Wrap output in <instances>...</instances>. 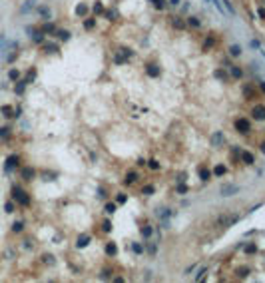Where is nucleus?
I'll list each match as a JSON object with an SVG mask.
<instances>
[{
    "label": "nucleus",
    "mask_w": 265,
    "mask_h": 283,
    "mask_svg": "<svg viewBox=\"0 0 265 283\" xmlns=\"http://www.w3.org/2000/svg\"><path fill=\"white\" fill-rule=\"evenodd\" d=\"M12 197H14V200L18 201L20 205H28V204H30V197H28V193L24 192V189H20L18 185H14V188H12Z\"/></svg>",
    "instance_id": "nucleus-1"
},
{
    "label": "nucleus",
    "mask_w": 265,
    "mask_h": 283,
    "mask_svg": "<svg viewBox=\"0 0 265 283\" xmlns=\"http://www.w3.org/2000/svg\"><path fill=\"white\" fill-rule=\"evenodd\" d=\"M235 130H237L239 134H247L251 130L249 120H247V118H237V120H235Z\"/></svg>",
    "instance_id": "nucleus-2"
},
{
    "label": "nucleus",
    "mask_w": 265,
    "mask_h": 283,
    "mask_svg": "<svg viewBox=\"0 0 265 283\" xmlns=\"http://www.w3.org/2000/svg\"><path fill=\"white\" fill-rule=\"evenodd\" d=\"M237 192H239V185H233V184H225V185H221V189H219V196H221V197H229V196H235Z\"/></svg>",
    "instance_id": "nucleus-3"
},
{
    "label": "nucleus",
    "mask_w": 265,
    "mask_h": 283,
    "mask_svg": "<svg viewBox=\"0 0 265 283\" xmlns=\"http://www.w3.org/2000/svg\"><path fill=\"white\" fill-rule=\"evenodd\" d=\"M237 219H239L237 215H219V217H217V221H219L223 227H229V225H233Z\"/></svg>",
    "instance_id": "nucleus-4"
},
{
    "label": "nucleus",
    "mask_w": 265,
    "mask_h": 283,
    "mask_svg": "<svg viewBox=\"0 0 265 283\" xmlns=\"http://www.w3.org/2000/svg\"><path fill=\"white\" fill-rule=\"evenodd\" d=\"M251 114H253V120H265V106H263V104H257V106H253Z\"/></svg>",
    "instance_id": "nucleus-5"
},
{
    "label": "nucleus",
    "mask_w": 265,
    "mask_h": 283,
    "mask_svg": "<svg viewBox=\"0 0 265 283\" xmlns=\"http://www.w3.org/2000/svg\"><path fill=\"white\" fill-rule=\"evenodd\" d=\"M18 166V156H8L6 160V166H4V170H6V174H10L14 168Z\"/></svg>",
    "instance_id": "nucleus-6"
},
{
    "label": "nucleus",
    "mask_w": 265,
    "mask_h": 283,
    "mask_svg": "<svg viewBox=\"0 0 265 283\" xmlns=\"http://www.w3.org/2000/svg\"><path fill=\"white\" fill-rule=\"evenodd\" d=\"M90 241H92V237H90V235H80V237H78V241H76V247H86Z\"/></svg>",
    "instance_id": "nucleus-7"
},
{
    "label": "nucleus",
    "mask_w": 265,
    "mask_h": 283,
    "mask_svg": "<svg viewBox=\"0 0 265 283\" xmlns=\"http://www.w3.org/2000/svg\"><path fill=\"white\" fill-rule=\"evenodd\" d=\"M34 6H36V0H26V2L22 4V8H20V12H22V14L24 12H30Z\"/></svg>",
    "instance_id": "nucleus-8"
},
{
    "label": "nucleus",
    "mask_w": 265,
    "mask_h": 283,
    "mask_svg": "<svg viewBox=\"0 0 265 283\" xmlns=\"http://www.w3.org/2000/svg\"><path fill=\"white\" fill-rule=\"evenodd\" d=\"M106 253H108V255H110V257H116V253H118V247H116V243H106Z\"/></svg>",
    "instance_id": "nucleus-9"
},
{
    "label": "nucleus",
    "mask_w": 265,
    "mask_h": 283,
    "mask_svg": "<svg viewBox=\"0 0 265 283\" xmlns=\"http://www.w3.org/2000/svg\"><path fill=\"white\" fill-rule=\"evenodd\" d=\"M211 144H213V146H221V144H223V134H221V132L213 134V136H211Z\"/></svg>",
    "instance_id": "nucleus-10"
},
{
    "label": "nucleus",
    "mask_w": 265,
    "mask_h": 283,
    "mask_svg": "<svg viewBox=\"0 0 265 283\" xmlns=\"http://www.w3.org/2000/svg\"><path fill=\"white\" fill-rule=\"evenodd\" d=\"M241 160H243V164H249V166L255 162L253 154H249V152H243V154H241Z\"/></svg>",
    "instance_id": "nucleus-11"
},
{
    "label": "nucleus",
    "mask_w": 265,
    "mask_h": 283,
    "mask_svg": "<svg viewBox=\"0 0 265 283\" xmlns=\"http://www.w3.org/2000/svg\"><path fill=\"white\" fill-rule=\"evenodd\" d=\"M38 12L44 16V20H50V18H52V14H50V8H48V6H38Z\"/></svg>",
    "instance_id": "nucleus-12"
},
{
    "label": "nucleus",
    "mask_w": 265,
    "mask_h": 283,
    "mask_svg": "<svg viewBox=\"0 0 265 283\" xmlns=\"http://www.w3.org/2000/svg\"><path fill=\"white\" fill-rule=\"evenodd\" d=\"M76 14H78V16H86V14H88V4H78V8H76Z\"/></svg>",
    "instance_id": "nucleus-13"
},
{
    "label": "nucleus",
    "mask_w": 265,
    "mask_h": 283,
    "mask_svg": "<svg viewBox=\"0 0 265 283\" xmlns=\"http://www.w3.org/2000/svg\"><path fill=\"white\" fill-rule=\"evenodd\" d=\"M22 176H24V180H32V177H34V170H32V168H24Z\"/></svg>",
    "instance_id": "nucleus-14"
},
{
    "label": "nucleus",
    "mask_w": 265,
    "mask_h": 283,
    "mask_svg": "<svg viewBox=\"0 0 265 283\" xmlns=\"http://www.w3.org/2000/svg\"><path fill=\"white\" fill-rule=\"evenodd\" d=\"M151 233H154V227H151V225H144V227H142V235H144V237H150Z\"/></svg>",
    "instance_id": "nucleus-15"
},
{
    "label": "nucleus",
    "mask_w": 265,
    "mask_h": 283,
    "mask_svg": "<svg viewBox=\"0 0 265 283\" xmlns=\"http://www.w3.org/2000/svg\"><path fill=\"white\" fill-rule=\"evenodd\" d=\"M155 192V188H154V185H144V188H142V193H144V196H151V193H154Z\"/></svg>",
    "instance_id": "nucleus-16"
},
{
    "label": "nucleus",
    "mask_w": 265,
    "mask_h": 283,
    "mask_svg": "<svg viewBox=\"0 0 265 283\" xmlns=\"http://www.w3.org/2000/svg\"><path fill=\"white\" fill-rule=\"evenodd\" d=\"M209 176H211V174H209L207 168H201V170H199V177H201L203 181H207V180H209Z\"/></svg>",
    "instance_id": "nucleus-17"
},
{
    "label": "nucleus",
    "mask_w": 265,
    "mask_h": 283,
    "mask_svg": "<svg viewBox=\"0 0 265 283\" xmlns=\"http://www.w3.org/2000/svg\"><path fill=\"white\" fill-rule=\"evenodd\" d=\"M229 54H231V56H239V54H241V48H239L237 44L229 46Z\"/></svg>",
    "instance_id": "nucleus-18"
},
{
    "label": "nucleus",
    "mask_w": 265,
    "mask_h": 283,
    "mask_svg": "<svg viewBox=\"0 0 265 283\" xmlns=\"http://www.w3.org/2000/svg\"><path fill=\"white\" fill-rule=\"evenodd\" d=\"M148 74H150V76H158V74H159V68H158L155 64H150V66H148Z\"/></svg>",
    "instance_id": "nucleus-19"
},
{
    "label": "nucleus",
    "mask_w": 265,
    "mask_h": 283,
    "mask_svg": "<svg viewBox=\"0 0 265 283\" xmlns=\"http://www.w3.org/2000/svg\"><path fill=\"white\" fill-rule=\"evenodd\" d=\"M24 88H26V80H20V82L16 84V94H22Z\"/></svg>",
    "instance_id": "nucleus-20"
},
{
    "label": "nucleus",
    "mask_w": 265,
    "mask_h": 283,
    "mask_svg": "<svg viewBox=\"0 0 265 283\" xmlns=\"http://www.w3.org/2000/svg\"><path fill=\"white\" fill-rule=\"evenodd\" d=\"M136 180H138V174H136V172H130V174H128V180H126V184H134Z\"/></svg>",
    "instance_id": "nucleus-21"
},
{
    "label": "nucleus",
    "mask_w": 265,
    "mask_h": 283,
    "mask_svg": "<svg viewBox=\"0 0 265 283\" xmlns=\"http://www.w3.org/2000/svg\"><path fill=\"white\" fill-rule=\"evenodd\" d=\"M231 76H233V78H241V76H243L241 68H235V66H233V68H231Z\"/></svg>",
    "instance_id": "nucleus-22"
},
{
    "label": "nucleus",
    "mask_w": 265,
    "mask_h": 283,
    "mask_svg": "<svg viewBox=\"0 0 265 283\" xmlns=\"http://www.w3.org/2000/svg\"><path fill=\"white\" fill-rule=\"evenodd\" d=\"M215 78L221 80V82H225V80H227V74H225L223 70H217V72H215Z\"/></svg>",
    "instance_id": "nucleus-23"
},
{
    "label": "nucleus",
    "mask_w": 265,
    "mask_h": 283,
    "mask_svg": "<svg viewBox=\"0 0 265 283\" xmlns=\"http://www.w3.org/2000/svg\"><path fill=\"white\" fill-rule=\"evenodd\" d=\"M56 34H60L62 40H70V32L68 30H56Z\"/></svg>",
    "instance_id": "nucleus-24"
},
{
    "label": "nucleus",
    "mask_w": 265,
    "mask_h": 283,
    "mask_svg": "<svg viewBox=\"0 0 265 283\" xmlns=\"http://www.w3.org/2000/svg\"><path fill=\"white\" fill-rule=\"evenodd\" d=\"M187 22H189V24H191V26H193V28H199V26H201V22H199V20H197V18H195V16H191V18H189V20H187Z\"/></svg>",
    "instance_id": "nucleus-25"
},
{
    "label": "nucleus",
    "mask_w": 265,
    "mask_h": 283,
    "mask_svg": "<svg viewBox=\"0 0 265 283\" xmlns=\"http://www.w3.org/2000/svg\"><path fill=\"white\" fill-rule=\"evenodd\" d=\"M22 229H24V223L22 221H16L14 225H12V231H16V233H18V231H22Z\"/></svg>",
    "instance_id": "nucleus-26"
},
{
    "label": "nucleus",
    "mask_w": 265,
    "mask_h": 283,
    "mask_svg": "<svg viewBox=\"0 0 265 283\" xmlns=\"http://www.w3.org/2000/svg\"><path fill=\"white\" fill-rule=\"evenodd\" d=\"M225 172H227V170H225V166H217L215 170H213V174H215V176H223Z\"/></svg>",
    "instance_id": "nucleus-27"
},
{
    "label": "nucleus",
    "mask_w": 265,
    "mask_h": 283,
    "mask_svg": "<svg viewBox=\"0 0 265 283\" xmlns=\"http://www.w3.org/2000/svg\"><path fill=\"white\" fill-rule=\"evenodd\" d=\"M12 112H14V110H12V106H4V108H2V114H4L6 118H10Z\"/></svg>",
    "instance_id": "nucleus-28"
},
{
    "label": "nucleus",
    "mask_w": 265,
    "mask_h": 283,
    "mask_svg": "<svg viewBox=\"0 0 265 283\" xmlns=\"http://www.w3.org/2000/svg\"><path fill=\"white\" fill-rule=\"evenodd\" d=\"M178 193H179V196L187 193V185H186V184H179V185H178Z\"/></svg>",
    "instance_id": "nucleus-29"
},
{
    "label": "nucleus",
    "mask_w": 265,
    "mask_h": 283,
    "mask_svg": "<svg viewBox=\"0 0 265 283\" xmlns=\"http://www.w3.org/2000/svg\"><path fill=\"white\" fill-rule=\"evenodd\" d=\"M223 8H225L227 12H229V14H233V6H231V2H229V0H223Z\"/></svg>",
    "instance_id": "nucleus-30"
},
{
    "label": "nucleus",
    "mask_w": 265,
    "mask_h": 283,
    "mask_svg": "<svg viewBox=\"0 0 265 283\" xmlns=\"http://www.w3.org/2000/svg\"><path fill=\"white\" fill-rule=\"evenodd\" d=\"M44 48H46V52H56V50H58V46H56V44H46Z\"/></svg>",
    "instance_id": "nucleus-31"
},
{
    "label": "nucleus",
    "mask_w": 265,
    "mask_h": 283,
    "mask_svg": "<svg viewBox=\"0 0 265 283\" xmlns=\"http://www.w3.org/2000/svg\"><path fill=\"white\" fill-rule=\"evenodd\" d=\"M4 209H6V213H12V212H14V204H12V201H8V204L4 205Z\"/></svg>",
    "instance_id": "nucleus-32"
},
{
    "label": "nucleus",
    "mask_w": 265,
    "mask_h": 283,
    "mask_svg": "<svg viewBox=\"0 0 265 283\" xmlns=\"http://www.w3.org/2000/svg\"><path fill=\"white\" fill-rule=\"evenodd\" d=\"M42 30H44V32H56V28H54V24H46Z\"/></svg>",
    "instance_id": "nucleus-33"
},
{
    "label": "nucleus",
    "mask_w": 265,
    "mask_h": 283,
    "mask_svg": "<svg viewBox=\"0 0 265 283\" xmlns=\"http://www.w3.org/2000/svg\"><path fill=\"white\" fill-rule=\"evenodd\" d=\"M10 134V128H0V138H6Z\"/></svg>",
    "instance_id": "nucleus-34"
},
{
    "label": "nucleus",
    "mask_w": 265,
    "mask_h": 283,
    "mask_svg": "<svg viewBox=\"0 0 265 283\" xmlns=\"http://www.w3.org/2000/svg\"><path fill=\"white\" fill-rule=\"evenodd\" d=\"M151 4H154L155 8H163V0H150Z\"/></svg>",
    "instance_id": "nucleus-35"
},
{
    "label": "nucleus",
    "mask_w": 265,
    "mask_h": 283,
    "mask_svg": "<svg viewBox=\"0 0 265 283\" xmlns=\"http://www.w3.org/2000/svg\"><path fill=\"white\" fill-rule=\"evenodd\" d=\"M106 212L108 213H114V212H116V205H114V204H106Z\"/></svg>",
    "instance_id": "nucleus-36"
},
{
    "label": "nucleus",
    "mask_w": 265,
    "mask_h": 283,
    "mask_svg": "<svg viewBox=\"0 0 265 283\" xmlns=\"http://www.w3.org/2000/svg\"><path fill=\"white\" fill-rule=\"evenodd\" d=\"M126 200H128V197H126L124 193H120V196L116 197V201H118V204H126Z\"/></svg>",
    "instance_id": "nucleus-37"
},
{
    "label": "nucleus",
    "mask_w": 265,
    "mask_h": 283,
    "mask_svg": "<svg viewBox=\"0 0 265 283\" xmlns=\"http://www.w3.org/2000/svg\"><path fill=\"white\" fill-rule=\"evenodd\" d=\"M102 229H104V231H110V229H112V223H110V221H104V223H102Z\"/></svg>",
    "instance_id": "nucleus-38"
},
{
    "label": "nucleus",
    "mask_w": 265,
    "mask_h": 283,
    "mask_svg": "<svg viewBox=\"0 0 265 283\" xmlns=\"http://www.w3.org/2000/svg\"><path fill=\"white\" fill-rule=\"evenodd\" d=\"M8 76H10L12 80H18V76H20V74H18V70H10V74H8Z\"/></svg>",
    "instance_id": "nucleus-39"
},
{
    "label": "nucleus",
    "mask_w": 265,
    "mask_h": 283,
    "mask_svg": "<svg viewBox=\"0 0 265 283\" xmlns=\"http://www.w3.org/2000/svg\"><path fill=\"white\" fill-rule=\"evenodd\" d=\"M150 168H151V170H158V168H159V164L155 162V160H150Z\"/></svg>",
    "instance_id": "nucleus-40"
},
{
    "label": "nucleus",
    "mask_w": 265,
    "mask_h": 283,
    "mask_svg": "<svg viewBox=\"0 0 265 283\" xmlns=\"http://www.w3.org/2000/svg\"><path fill=\"white\" fill-rule=\"evenodd\" d=\"M174 26H175V28H183V26H186V24H183L182 20H174Z\"/></svg>",
    "instance_id": "nucleus-41"
},
{
    "label": "nucleus",
    "mask_w": 265,
    "mask_h": 283,
    "mask_svg": "<svg viewBox=\"0 0 265 283\" xmlns=\"http://www.w3.org/2000/svg\"><path fill=\"white\" fill-rule=\"evenodd\" d=\"M134 251H136V253H142L144 249H142V245H138V243H134Z\"/></svg>",
    "instance_id": "nucleus-42"
},
{
    "label": "nucleus",
    "mask_w": 265,
    "mask_h": 283,
    "mask_svg": "<svg viewBox=\"0 0 265 283\" xmlns=\"http://www.w3.org/2000/svg\"><path fill=\"white\" fill-rule=\"evenodd\" d=\"M84 26H86V28H92V26H94V20H92V18L86 20V24H84Z\"/></svg>",
    "instance_id": "nucleus-43"
},
{
    "label": "nucleus",
    "mask_w": 265,
    "mask_h": 283,
    "mask_svg": "<svg viewBox=\"0 0 265 283\" xmlns=\"http://www.w3.org/2000/svg\"><path fill=\"white\" fill-rule=\"evenodd\" d=\"M245 251H247V253H253V251H255V245H247Z\"/></svg>",
    "instance_id": "nucleus-44"
},
{
    "label": "nucleus",
    "mask_w": 265,
    "mask_h": 283,
    "mask_svg": "<svg viewBox=\"0 0 265 283\" xmlns=\"http://www.w3.org/2000/svg\"><path fill=\"white\" fill-rule=\"evenodd\" d=\"M94 10H96V12H102V4L98 2V4H96V6H94Z\"/></svg>",
    "instance_id": "nucleus-45"
},
{
    "label": "nucleus",
    "mask_w": 265,
    "mask_h": 283,
    "mask_svg": "<svg viewBox=\"0 0 265 283\" xmlns=\"http://www.w3.org/2000/svg\"><path fill=\"white\" fill-rule=\"evenodd\" d=\"M259 16H261V18H265V10H263V8H259Z\"/></svg>",
    "instance_id": "nucleus-46"
},
{
    "label": "nucleus",
    "mask_w": 265,
    "mask_h": 283,
    "mask_svg": "<svg viewBox=\"0 0 265 283\" xmlns=\"http://www.w3.org/2000/svg\"><path fill=\"white\" fill-rule=\"evenodd\" d=\"M261 90L265 92V80H263V82H261Z\"/></svg>",
    "instance_id": "nucleus-47"
},
{
    "label": "nucleus",
    "mask_w": 265,
    "mask_h": 283,
    "mask_svg": "<svg viewBox=\"0 0 265 283\" xmlns=\"http://www.w3.org/2000/svg\"><path fill=\"white\" fill-rule=\"evenodd\" d=\"M261 152H263V154H265V142L261 144Z\"/></svg>",
    "instance_id": "nucleus-48"
},
{
    "label": "nucleus",
    "mask_w": 265,
    "mask_h": 283,
    "mask_svg": "<svg viewBox=\"0 0 265 283\" xmlns=\"http://www.w3.org/2000/svg\"><path fill=\"white\" fill-rule=\"evenodd\" d=\"M170 2H171V4H179V0H170Z\"/></svg>",
    "instance_id": "nucleus-49"
},
{
    "label": "nucleus",
    "mask_w": 265,
    "mask_h": 283,
    "mask_svg": "<svg viewBox=\"0 0 265 283\" xmlns=\"http://www.w3.org/2000/svg\"><path fill=\"white\" fill-rule=\"evenodd\" d=\"M261 54H263V60H265V50H261Z\"/></svg>",
    "instance_id": "nucleus-50"
},
{
    "label": "nucleus",
    "mask_w": 265,
    "mask_h": 283,
    "mask_svg": "<svg viewBox=\"0 0 265 283\" xmlns=\"http://www.w3.org/2000/svg\"><path fill=\"white\" fill-rule=\"evenodd\" d=\"M207 2H211V0H207Z\"/></svg>",
    "instance_id": "nucleus-51"
}]
</instances>
